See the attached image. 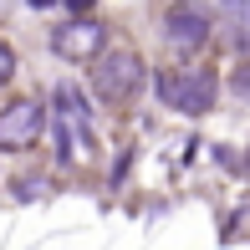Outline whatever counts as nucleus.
<instances>
[{"label":"nucleus","mask_w":250,"mask_h":250,"mask_svg":"<svg viewBox=\"0 0 250 250\" xmlns=\"http://www.w3.org/2000/svg\"><path fill=\"white\" fill-rule=\"evenodd\" d=\"M66 5H72V10H92V0H66Z\"/></svg>","instance_id":"7"},{"label":"nucleus","mask_w":250,"mask_h":250,"mask_svg":"<svg viewBox=\"0 0 250 250\" xmlns=\"http://www.w3.org/2000/svg\"><path fill=\"white\" fill-rule=\"evenodd\" d=\"M31 5H51V0H31Z\"/></svg>","instance_id":"8"},{"label":"nucleus","mask_w":250,"mask_h":250,"mask_svg":"<svg viewBox=\"0 0 250 250\" xmlns=\"http://www.w3.org/2000/svg\"><path fill=\"white\" fill-rule=\"evenodd\" d=\"M158 92H164L168 107L199 118V112L214 107V77L209 72H164V77H158Z\"/></svg>","instance_id":"3"},{"label":"nucleus","mask_w":250,"mask_h":250,"mask_svg":"<svg viewBox=\"0 0 250 250\" xmlns=\"http://www.w3.org/2000/svg\"><path fill=\"white\" fill-rule=\"evenodd\" d=\"M164 36H168V46H179V51H199L204 41H209V21H204L194 5H174L168 21H164Z\"/></svg>","instance_id":"5"},{"label":"nucleus","mask_w":250,"mask_h":250,"mask_svg":"<svg viewBox=\"0 0 250 250\" xmlns=\"http://www.w3.org/2000/svg\"><path fill=\"white\" fill-rule=\"evenodd\" d=\"M102 41H107V31L82 16V21H72V26H56L51 46H56V56H66V62H92L102 51Z\"/></svg>","instance_id":"4"},{"label":"nucleus","mask_w":250,"mask_h":250,"mask_svg":"<svg viewBox=\"0 0 250 250\" xmlns=\"http://www.w3.org/2000/svg\"><path fill=\"white\" fill-rule=\"evenodd\" d=\"M10 77H16V51H10L5 41H0V87H5Z\"/></svg>","instance_id":"6"},{"label":"nucleus","mask_w":250,"mask_h":250,"mask_svg":"<svg viewBox=\"0 0 250 250\" xmlns=\"http://www.w3.org/2000/svg\"><path fill=\"white\" fill-rule=\"evenodd\" d=\"M92 92L102 102H133L138 97V87H143V62H138V51H128V46H118V51H107V56H92Z\"/></svg>","instance_id":"1"},{"label":"nucleus","mask_w":250,"mask_h":250,"mask_svg":"<svg viewBox=\"0 0 250 250\" xmlns=\"http://www.w3.org/2000/svg\"><path fill=\"white\" fill-rule=\"evenodd\" d=\"M41 128H46V107L36 97H16L10 107H0V153L36 148Z\"/></svg>","instance_id":"2"}]
</instances>
